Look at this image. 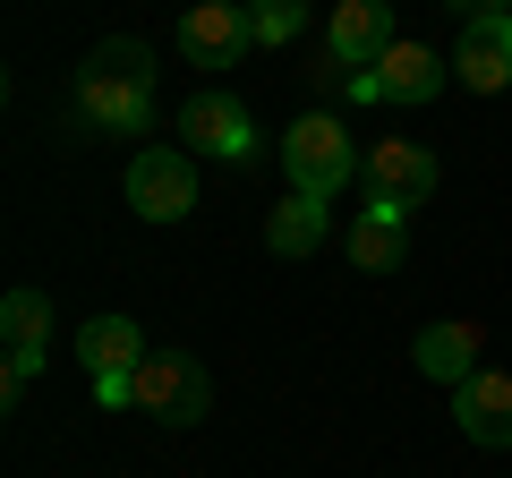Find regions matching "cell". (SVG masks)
I'll return each mask as SVG.
<instances>
[{
  "label": "cell",
  "instance_id": "cell-1",
  "mask_svg": "<svg viewBox=\"0 0 512 478\" xmlns=\"http://www.w3.org/2000/svg\"><path fill=\"white\" fill-rule=\"evenodd\" d=\"M282 171H291V188L299 197H342L350 188V171H359V146L342 137V120H325V111H308L291 137H282Z\"/></svg>",
  "mask_w": 512,
  "mask_h": 478
},
{
  "label": "cell",
  "instance_id": "cell-2",
  "mask_svg": "<svg viewBox=\"0 0 512 478\" xmlns=\"http://www.w3.org/2000/svg\"><path fill=\"white\" fill-rule=\"evenodd\" d=\"M205 402H214V385H205V368L188 359V350H146V368H137V410L163 427H197Z\"/></svg>",
  "mask_w": 512,
  "mask_h": 478
},
{
  "label": "cell",
  "instance_id": "cell-3",
  "mask_svg": "<svg viewBox=\"0 0 512 478\" xmlns=\"http://www.w3.org/2000/svg\"><path fill=\"white\" fill-rule=\"evenodd\" d=\"M128 205L146 222H188V205H197V154L137 146V163H128Z\"/></svg>",
  "mask_w": 512,
  "mask_h": 478
},
{
  "label": "cell",
  "instance_id": "cell-4",
  "mask_svg": "<svg viewBox=\"0 0 512 478\" xmlns=\"http://www.w3.org/2000/svg\"><path fill=\"white\" fill-rule=\"evenodd\" d=\"M180 43H188L197 69H239V60L256 52V18L239 9V0H197V9L180 18Z\"/></svg>",
  "mask_w": 512,
  "mask_h": 478
},
{
  "label": "cell",
  "instance_id": "cell-5",
  "mask_svg": "<svg viewBox=\"0 0 512 478\" xmlns=\"http://www.w3.org/2000/svg\"><path fill=\"white\" fill-rule=\"evenodd\" d=\"M77 111H86L94 129H111V137H146V120H154V86H137V77H111V69H77Z\"/></svg>",
  "mask_w": 512,
  "mask_h": 478
},
{
  "label": "cell",
  "instance_id": "cell-6",
  "mask_svg": "<svg viewBox=\"0 0 512 478\" xmlns=\"http://www.w3.org/2000/svg\"><path fill=\"white\" fill-rule=\"evenodd\" d=\"M180 137H188V154H214V163H248L256 154V120L231 103V94H188Z\"/></svg>",
  "mask_w": 512,
  "mask_h": 478
},
{
  "label": "cell",
  "instance_id": "cell-7",
  "mask_svg": "<svg viewBox=\"0 0 512 478\" xmlns=\"http://www.w3.org/2000/svg\"><path fill=\"white\" fill-rule=\"evenodd\" d=\"M0 325H9V368H0V385H9V402H18V393L35 385V368H43V342H52V299L43 291H9L0 299Z\"/></svg>",
  "mask_w": 512,
  "mask_h": 478
},
{
  "label": "cell",
  "instance_id": "cell-8",
  "mask_svg": "<svg viewBox=\"0 0 512 478\" xmlns=\"http://www.w3.org/2000/svg\"><path fill=\"white\" fill-rule=\"evenodd\" d=\"M384 43H393V9H384V0H342V9L325 18V52H333V69H376Z\"/></svg>",
  "mask_w": 512,
  "mask_h": 478
},
{
  "label": "cell",
  "instance_id": "cell-9",
  "mask_svg": "<svg viewBox=\"0 0 512 478\" xmlns=\"http://www.w3.org/2000/svg\"><path fill=\"white\" fill-rule=\"evenodd\" d=\"M453 77L470 94H504L512 86V9H504V18H470V26H461Z\"/></svg>",
  "mask_w": 512,
  "mask_h": 478
},
{
  "label": "cell",
  "instance_id": "cell-10",
  "mask_svg": "<svg viewBox=\"0 0 512 478\" xmlns=\"http://www.w3.org/2000/svg\"><path fill=\"white\" fill-rule=\"evenodd\" d=\"M453 419H461V436H470V444L504 453V444H512V376L504 368H478L470 385L453 393Z\"/></svg>",
  "mask_w": 512,
  "mask_h": 478
},
{
  "label": "cell",
  "instance_id": "cell-11",
  "mask_svg": "<svg viewBox=\"0 0 512 478\" xmlns=\"http://www.w3.org/2000/svg\"><path fill=\"white\" fill-rule=\"evenodd\" d=\"M444 86H453V60L444 52H427V43H384V60H376L384 103H436Z\"/></svg>",
  "mask_w": 512,
  "mask_h": 478
},
{
  "label": "cell",
  "instance_id": "cell-12",
  "mask_svg": "<svg viewBox=\"0 0 512 478\" xmlns=\"http://www.w3.org/2000/svg\"><path fill=\"white\" fill-rule=\"evenodd\" d=\"M367 180H376V197H402V205H419V197H436L444 163L419 146V137H384V146L367 154Z\"/></svg>",
  "mask_w": 512,
  "mask_h": 478
},
{
  "label": "cell",
  "instance_id": "cell-13",
  "mask_svg": "<svg viewBox=\"0 0 512 478\" xmlns=\"http://www.w3.org/2000/svg\"><path fill=\"white\" fill-rule=\"evenodd\" d=\"M478 342H487V333H478L470 316H461V325L444 316V325H419L410 359H419V376H436V385H453V393H461V385L478 376Z\"/></svg>",
  "mask_w": 512,
  "mask_h": 478
},
{
  "label": "cell",
  "instance_id": "cell-14",
  "mask_svg": "<svg viewBox=\"0 0 512 478\" xmlns=\"http://www.w3.org/2000/svg\"><path fill=\"white\" fill-rule=\"evenodd\" d=\"M325 231H333L325 197H299V188L265 214V248H274V257H316V248H325Z\"/></svg>",
  "mask_w": 512,
  "mask_h": 478
},
{
  "label": "cell",
  "instance_id": "cell-15",
  "mask_svg": "<svg viewBox=\"0 0 512 478\" xmlns=\"http://www.w3.org/2000/svg\"><path fill=\"white\" fill-rule=\"evenodd\" d=\"M350 265H359V274H393V265H402V222L359 214L350 222Z\"/></svg>",
  "mask_w": 512,
  "mask_h": 478
},
{
  "label": "cell",
  "instance_id": "cell-16",
  "mask_svg": "<svg viewBox=\"0 0 512 478\" xmlns=\"http://www.w3.org/2000/svg\"><path fill=\"white\" fill-rule=\"evenodd\" d=\"M94 69H111V77H137V86H154V52H146V43H137V35H111V43H94Z\"/></svg>",
  "mask_w": 512,
  "mask_h": 478
},
{
  "label": "cell",
  "instance_id": "cell-17",
  "mask_svg": "<svg viewBox=\"0 0 512 478\" xmlns=\"http://www.w3.org/2000/svg\"><path fill=\"white\" fill-rule=\"evenodd\" d=\"M248 18H256V43H291L308 26V0H256Z\"/></svg>",
  "mask_w": 512,
  "mask_h": 478
},
{
  "label": "cell",
  "instance_id": "cell-18",
  "mask_svg": "<svg viewBox=\"0 0 512 478\" xmlns=\"http://www.w3.org/2000/svg\"><path fill=\"white\" fill-rule=\"evenodd\" d=\"M453 9H461V26H470V18H504L512 0H453Z\"/></svg>",
  "mask_w": 512,
  "mask_h": 478
}]
</instances>
